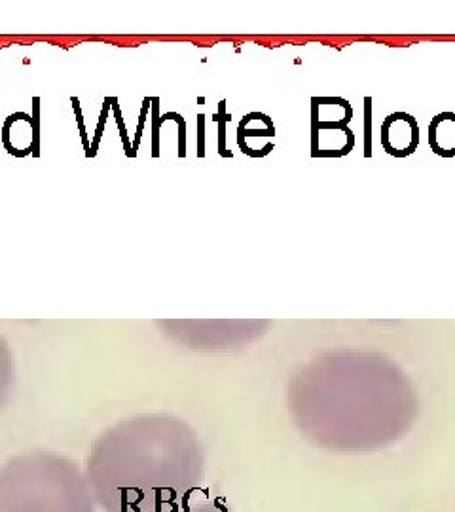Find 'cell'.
Wrapping results in <instances>:
<instances>
[{
    "label": "cell",
    "mask_w": 455,
    "mask_h": 512,
    "mask_svg": "<svg viewBox=\"0 0 455 512\" xmlns=\"http://www.w3.org/2000/svg\"><path fill=\"white\" fill-rule=\"evenodd\" d=\"M382 133H397V139L385 143L383 148L387 154L395 156V158H404L416 152L419 145V128L418 122L414 116L406 114V112H395L389 114L387 120L383 122Z\"/></svg>",
    "instance_id": "obj_3"
},
{
    "label": "cell",
    "mask_w": 455,
    "mask_h": 512,
    "mask_svg": "<svg viewBox=\"0 0 455 512\" xmlns=\"http://www.w3.org/2000/svg\"><path fill=\"white\" fill-rule=\"evenodd\" d=\"M429 145L442 158L455 156V114L442 112L433 118L429 128Z\"/></svg>",
    "instance_id": "obj_4"
},
{
    "label": "cell",
    "mask_w": 455,
    "mask_h": 512,
    "mask_svg": "<svg viewBox=\"0 0 455 512\" xmlns=\"http://www.w3.org/2000/svg\"><path fill=\"white\" fill-rule=\"evenodd\" d=\"M224 103L226 101H220V109H219V150L220 154L226 158H232V152L230 150H226V122H230V114H226V107H224Z\"/></svg>",
    "instance_id": "obj_7"
},
{
    "label": "cell",
    "mask_w": 455,
    "mask_h": 512,
    "mask_svg": "<svg viewBox=\"0 0 455 512\" xmlns=\"http://www.w3.org/2000/svg\"><path fill=\"white\" fill-rule=\"evenodd\" d=\"M0 512H97V501L73 459L31 450L0 467Z\"/></svg>",
    "instance_id": "obj_2"
},
{
    "label": "cell",
    "mask_w": 455,
    "mask_h": 512,
    "mask_svg": "<svg viewBox=\"0 0 455 512\" xmlns=\"http://www.w3.org/2000/svg\"><path fill=\"white\" fill-rule=\"evenodd\" d=\"M14 382V366H12V353L6 342L0 338V410L8 403L10 391Z\"/></svg>",
    "instance_id": "obj_5"
},
{
    "label": "cell",
    "mask_w": 455,
    "mask_h": 512,
    "mask_svg": "<svg viewBox=\"0 0 455 512\" xmlns=\"http://www.w3.org/2000/svg\"><path fill=\"white\" fill-rule=\"evenodd\" d=\"M203 475L200 439L169 416L116 423L95 440L86 461L91 494L105 512H181Z\"/></svg>",
    "instance_id": "obj_1"
},
{
    "label": "cell",
    "mask_w": 455,
    "mask_h": 512,
    "mask_svg": "<svg viewBox=\"0 0 455 512\" xmlns=\"http://www.w3.org/2000/svg\"><path fill=\"white\" fill-rule=\"evenodd\" d=\"M372 99H364V156H372Z\"/></svg>",
    "instance_id": "obj_6"
}]
</instances>
